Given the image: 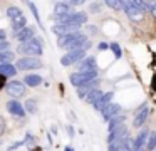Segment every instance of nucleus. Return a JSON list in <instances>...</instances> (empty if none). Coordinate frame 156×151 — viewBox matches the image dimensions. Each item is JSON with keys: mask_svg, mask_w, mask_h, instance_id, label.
Segmentation results:
<instances>
[{"mask_svg": "<svg viewBox=\"0 0 156 151\" xmlns=\"http://www.w3.org/2000/svg\"><path fill=\"white\" fill-rule=\"evenodd\" d=\"M129 138L128 134V128L122 124L121 128H118V129L111 131L108 136V151H119V148L122 146V143H124L126 139Z\"/></svg>", "mask_w": 156, "mask_h": 151, "instance_id": "f03ea898", "label": "nucleus"}, {"mask_svg": "<svg viewBox=\"0 0 156 151\" xmlns=\"http://www.w3.org/2000/svg\"><path fill=\"white\" fill-rule=\"evenodd\" d=\"M5 39H7V32L4 29H0V42H5Z\"/></svg>", "mask_w": 156, "mask_h": 151, "instance_id": "c9c22d12", "label": "nucleus"}, {"mask_svg": "<svg viewBox=\"0 0 156 151\" xmlns=\"http://www.w3.org/2000/svg\"><path fill=\"white\" fill-rule=\"evenodd\" d=\"M5 126H7V124H5V119L2 116H0V134H4V131H5Z\"/></svg>", "mask_w": 156, "mask_h": 151, "instance_id": "72a5a7b5", "label": "nucleus"}, {"mask_svg": "<svg viewBox=\"0 0 156 151\" xmlns=\"http://www.w3.org/2000/svg\"><path fill=\"white\" fill-rule=\"evenodd\" d=\"M106 5L111 7V9H114V10H122V2L121 0H108Z\"/></svg>", "mask_w": 156, "mask_h": 151, "instance_id": "7c9ffc66", "label": "nucleus"}, {"mask_svg": "<svg viewBox=\"0 0 156 151\" xmlns=\"http://www.w3.org/2000/svg\"><path fill=\"white\" fill-rule=\"evenodd\" d=\"M54 12H55L54 15H66V13H71L72 10H71L67 2H57L54 7Z\"/></svg>", "mask_w": 156, "mask_h": 151, "instance_id": "4be33fe9", "label": "nucleus"}, {"mask_svg": "<svg viewBox=\"0 0 156 151\" xmlns=\"http://www.w3.org/2000/svg\"><path fill=\"white\" fill-rule=\"evenodd\" d=\"M94 79H98V70H96V72H74L69 77L71 84L76 87H81V86H84V84L91 82V81H94Z\"/></svg>", "mask_w": 156, "mask_h": 151, "instance_id": "39448f33", "label": "nucleus"}, {"mask_svg": "<svg viewBox=\"0 0 156 151\" xmlns=\"http://www.w3.org/2000/svg\"><path fill=\"white\" fill-rule=\"evenodd\" d=\"M101 7H102V3H101V2H94V3H91V12H92V13H98L99 10H101Z\"/></svg>", "mask_w": 156, "mask_h": 151, "instance_id": "473e14b6", "label": "nucleus"}, {"mask_svg": "<svg viewBox=\"0 0 156 151\" xmlns=\"http://www.w3.org/2000/svg\"><path fill=\"white\" fill-rule=\"evenodd\" d=\"M119 111H121V106L116 104V102H111V104H108V106L101 111V114H102V117H104V121H109L111 117L118 116Z\"/></svg>", "mask_w": 156, "mask_h": 151, "instance_id": "2eb2a0df", "label": "nucleus"}, {"mask_svg": "<svg viewBox=\"0 0 156 151\" xmlns=\"http://www.w3.org/2000/svg\"><path fill=\"white\" fill-rule=\"evenodd\" d=\"M57 45L71 50H87L91 47V40L87 39V35L82 32H74V34H67V35H59L57 39Z\"/></svg>", "mask_w": 156, "mask_h": 151, "instance_id": "f257e3e1", "label": "nucleus"}, {"mask_svg": "<svg viewBox=\"0 0 156 151\" xmlns=\"http://www.w3.org/2000/svg\"><path fill=\"white\" fill-rule=\"evenodd\" d=\"M134 151H146L144 148H139V149H134Z\"/></svg>", "mask_w": 156, "mask_h": 151, "instance_id": "79ce46f5", "label": "nucleus"}, {"mask_svg": "<svg viewBox=\"0 0 156 151\" xmlns=\"http://www.w3.org/2000/svg\"><path fill=\"white\" fill-rule=\"evenodd\" d=\"M34 37H35V27L34 25H27V27H24L22 30H19V32L15 34V39H17L20 44L27 42V40L34 39Z\"/></svg>", "mask_w": 156, "mask_h": 151, "instance_id": "f8f14e48", "label": "nucleus"}, {"mask_svg": "<svg viewBox=\"0 0 156 151\" xmlns=\"http://www.w3.org/2000/svg\"><path fill=\"white\" fill-rule=\"evenodd\" d=\"M108 44H106V42H101V44H99V50H106V49H108Z\"/></svg>", "mask_w": 156, "mask_h": 151, "instance_id": "58836bf2", "label": "nucleus"}, {"mask_svg": "<svg viewBox=\"0 0 156 151\" xmlns=\"http://www.w3.org/2000/svg\"><path fill=\"white\" fill-rule=\"evenodd\" d=\"M5 81H7V77L0 76V89H2V87H5Z\"/></svg>", "mask_w": 156, "mask_h": 151, "instance_id": "4c0bfd02", "label": "nucleus"}, {"mask_svg": "<svg viewBox=\"0 0 156 151\" xmlns=\"http://www.w3.org/2000/svg\"><path fill=\"white\" fill-rule=\"evenodd\" d=\"M119 151H134V139L128 138V139L122 143V146L119 148Z\"/></svg>", "mask_w": 156, "mask_h": 151, "instance_id": "c85d7f7f", "label": "nucleus"}, {"mask_svg": "<svg viewBox=\"0 0 156 151\" xmlns=\"http://www.w3.org/2000/svg\"><path fill=\"white\" fill-rule=\"evenodd\" d=\"M101 96H102V91L101 89H94V91H91L84 99H86V102H87V104H92V106H94V104L99 101V97H101Z\"/></svg>", "mask_w": 156, "mask_h": 151, "instance_id": "5701e85b", "label": "nucleus"}, {"mask_svg": "<svg viewBox=\"0 0 156 151\" xmlns=\"http://www.w3.org/2000/svg\"><path fill=\"white\" fill-rule=\"evenodd\" d=\"M24 27H27V19H25V17H20V19H17V20L12 22V29L15 30V34H17L19 30H22Z\"/></svg>", "mask_w": 156, "mask_h": 151, "instance_id": "a878e982", "label": "nucleus"}, {"mask_svg": "<svg viewBox=\"0 0 156 151\" xmlns=\"http://www.w3.org/2000/svg\"><path fill=\"white\" fill-rule=\"evenodd\" d=\"M7 111L12 114V116H15V117H24L25 116V109H24V104H20L19 101H9L7 104Z\"/></svg>", "mask_w": 156, "mask_h": 151, "instance_id": "4468645a", "label": "nucleus"}, {"mask_svg": "<svg viewBox=\"0 0 156 151\" xmlns=\"http://www.w3.org/2000/svg\"><path fill=\"white\" fill-rule=\"evenodd\" d=\"M122 10H124V12H126V15H128L131 20H134V22H138V20H141L143 17H144V12H143V10L138 7L136 0L122 2Z\"/></svg>", "mask_w": 156, "mask_h": 151, "instance_id": "423d86ee", "label": "nucleus"}, {"mask_svg": "<svg viewBox=\"0 0 156 151\" xmlns=\"http://www.w3.org/2000/svg\"><path fill=\"white\" fill-rule=\"evenodd\" d=\"M9 45H10V44H9L7 40H5V42H0V52H4V50H9Z\"/></svg>", "mask_w": 156, "mask_h": 151, "instance_id": "f704fd0d", "label": "nucleus"}, {"mask_svg": "<svg viewBox=\"0 0 156 151\" xmlns=\"http://www.w3.org/2000/svg\"><path fill=\"white\" fill-rule=\"evenodd\" d=\"M156 148V131H149L148 141H146V149L153 151Z\"/></svg>", "mask_w": 156, "mask_h": 151, "instance_id": "bb28decb", "label": "nucleus"}, {"mask_svg": "<svg viewBox=\"0 0 156 151\" xmlns=\"http://www.w3.org/2000/svg\"><path fill=\"white\" fill-rule=\"evenodd\" d=\"M94 89H99V79H94V81H91V82L84 84V86L77 87V96L81 97V99H84V97Z\"/></svg>", "mask_w": 156, "mask_h": 151, "instance_id": "dca6fc26", "label": "nucleus"}, {"mask_svg": "<svg viewBox=\"0 0 156 151\" xmlns=\"http://www.w3.org/2000/svg\"><path fill=\"white\" fill-rule=\"evenodd\" d=\"M151 13H153V17H154V19H156V9H154V10H153V12H151Z\"/></svg>", "mask_w": 156, "mask_h": 151, "instance_id": "a19ab883", "label": "nucleus"}, {"mask_svg": "<svg viewBox=\"0 0 156 151\" xmlns=\"http://www.w3.org/2000/svg\"><path fill=\"white\" fill-rule=\"evenodd\" d=\"M112 97H114V92H112V91H108V92H102V96L99 97V101L94 104V109L101 113V111L104 109V107L108 106V104H111Z\"/></svg>", "mask_w": 156, "mask_h": 151, "instance_id": "f3484780", "label": "nucleus"}, {"mask_svg": "<svg viewBox=\"0 0 156 151\" xmlns=\"http://www.w3.org/2000/svg\"><path fill=\"white\" fill-rule=\"evenodd\" d=\"M79 29H81V27L74 25V23H57V25H54L52 30H54L57 35H67V34L79 32Z\"/></svg>", "mask_w": 156, "mask_h": 151, "instance_id": "ddd939ff", "label": "nucleus"}, {"mask_svg": "<svg viewBox=\"0 0 156 151\" xmlns=\"http://www.w3.org/2000/svg\"><path fill=\"white\" fill-rule=\"evenodd\" d=\"M67 134H69V138H74V128L72 126H67Z\"/></svg>", "mask_w": 156, "mask_h": 151, "instance_id": "e433bc0d", "label": "nucleus"}, {"mask_svg": "<svg viewBox=\"0 0 156 151\" xmlns=\"http://www.w3.org/2000/svg\"><path fill=\"white\" fill-rule=\"evenodd\" d=\"M14 52H10V50H4V52H0V66L2 64H10L12 60H14Z\"/></svg>", "mask_w": 156, "mask_h": 151, "instance_id": "393cba45", "label": "nucleus"}, {"mask_svg": "<svg viewBox=\"0 0 156 151\" xmlns=\"http://www.w3.org/2000/svg\"><path fill=\"white\" fill-rule=\"evenodd\" d=\"M15 74H17V69H15L14 64H2V66H0V76L14 77Z\"/></svg>", "mask_w": 156, "mask_h": 151, "instance_id": "aec40b11", "label": "nucleus"}, {"mask_svg": "<svg viewBox=\"0 0 156 151\" xmlns=\"http://www.w3.org/2000/svg\"><path fill=\"white\" fill-rule=\"evenodd\" d=\"M124 119L126 117L124 116H114V117H111V119L108 121V128H109V133L111 131H114V129H118V128H121L122 124H124Z\"/></svg>", "mask_w": 156, "mask_h": 151, "instance_id": "6ab92c4d", "label": "nucleus"}, {"mask_svg": "<svg viewBox=\"0 0 156 151\" xmlns=\"http://www.w3.org/2000/svg\"><path fill=\"white\" fill-rule=\"evenodd\" d=\"M54 19L57 20V23H74V25H84L87 22V15L82 12H71L66 15H54Z\"/></svg>", "mask_w": 156, "mask_h": 151, "instance_id": "20e7f679", "label": "nucleus"}, {"mask_svg": "<svg viewBox=\"0 0 156 151\" xmlns=\"http://www.w3.org/2000/svg\"><path fill=\"white\" fill-rule=\"evenodd\" d=\"M27 5H29V9L32 10V13H34V17H35V20H37V23L41 25V17H39V12H37V7H35V3L34 2H27Z\"/></svg>", "mask_w": 156, "mask_h": 151, "instance_id": "2f4dec72", "label": "nucleus"}, {"mask_svg": "<svg viewBox=\"0 0 156 151\" xmlns=\"http://www.w3.org/2000/svg\"><path fill=\"white\" fill-rule=\"evenodd\" d=\"M148 114H149V106L146 102H143L141 106L138 107L134 117H133V126H134V128H141L143 124L146 123V119H148Z\"/></svg>", "mask_w": 156, "mask_h": 151, "instance_id": "1a4fd4ad", "label": "nucleus"}, {"mask_svg": "<svg viewBox=\"0 0 156 151\" xmlns=\"http://www.w3.org/2000/svg\"><path fill=\"white\" fill-rule=\"evenodd\" d=\"M42 60L39 57H20L15 62V69L19 70H30V69H41Z\"/></svg>", "mask_w": 156, "mask_h": 151, "instance_id": "0eeeda50", "label": "nucleus"}, {"mask_svg": "<svg viewBox=\"0 0 156 151\" xmlns=\"http://www.w3.org/2000/svg\"><path fill=\"white\" fill-rule=\"evenodd\" d=\"M7 92L14 97H20L25 94V84L20 81H10L7 84Z\"/></svg>", "mask_w": 156, "mask_h": 151, "instance_id": "9b49d317", "label": "nucleus"}, {"mask_svg": "<svg viewBox=\"0 0 156 151\" xmlns=\"http://www.w3.org/2000/svg\"><path fill=\"white\" fill-rule=\"evenodd\" d=\"M109 49L114 52V57H116V59H119V57L122 56V50H121V47H119V44H116V42L109 44Z\"/></svg>", "mask_w": 156, "mask_h": 151, "instance_id": "c756f323", "label": "nucleus"}, {"mask_svg": "<svg viewBox=\"0 0 156 151\" xmlns=\"http://www.w3.org/2000/svg\"><path fill=\"white\" fill-rule=\"evenodd\" d=\"M86 57V50H71V52H67L66 56H62V59H61V64L64 67H69V66H72V64H77V62H81L82 59Z\"/></svg>", "mask_w": 156, "mask_h": 151, "instance_id": "6e6552de", "label": "nucleus"}, {"mask_svg": "<svg viewBox=\"0 0 156 151\" xmlns=\"http://www.w3.org/2000/svg\"><path fill=\"white\" fill-rule=\"evenodd\" d=\"M7 17L10 19V22H14V20L24 17V13H22V10L19 9V7H9L7 9Z\"/></svg>", "mask_w": 156, "mask_h": 151, "instance_id": "b1692460", "label": "nucleus"}, {"mask_svg": "<svg viewBox=\"0 0 156 151\" xmlns=\"http://www.w3.org/2000/svg\"><path fill=\"white\" fill-rule=\"evenodd\" d=\"M19 52L25 54L27 57H39L44 54V47H42V39L35 35L34 39L27 40V42L19 45Z\"/></svg>", "mask_w": 156, "mask_h": 151, "instance_id": "7ed1b4c3", "label": "nucleus"}, {"mask_svg": "<svg viewBox=\"0 0 156 151\" xmlns=\"http://www.w3.org/2000/svg\"><path fill=\"white\" fill-rule=\"evenodd\" d=\"M148 136H149V129H141L139 134L134 138V149H139V148H144L146 149V141H148Z\"/></svg>", "mask_w": 156, "mask_h": 151, "instance_id": "a211bd4d", "label": "nucleus"}, {"mask_svg": "<svg viewBox=\"0 0 156 151\" xmlns=\"http://www.w3.org/2000/svg\"><path fill=\"white\" fill-rule=\"evenodd\" d=\"M24 109L27 111V113H37V101L35 99H27V102L24 104Z\"/></svg>", "mask_w": 156, "mask_h": 151, "instance_id": "cd10ccee", "label": "nucleus"}, {"mask_svg": "<svg viewBox=\"0 0 156 151\" xmlns=\"http://www.w3.org/2000/svg\"><path fill=\"white\" fill-rule=\"evenodd\" d=\"M77 72H96L98 70V64H96V57L86 56L81 62H77Z\"/></svg>", "mask_w": 156, "mask_h": 151, "instance_id": "9d476101", "label": "nucleus"}, {"mask_svg": "<svg viewBox=\"0 0 156 151\" xmlns=\"http://www.w3.org/2000/svg\"><path fill=\"white\" fill-rule=\"evenodd\" d=\"M24 84H27L30 87H37L42 84V77L37 76V74H29V76L24 77Z\"/></svg>", "mask_w": 156, "mask_h": 151, "instance_id": "412c9836", "label": "nucleus"}, {"mask_svg": "<svg viewBox=\"0 0 156 151\" xmlns=\"http://www.w3.org/2000/svg\"><path fill=\"white\" fill-rule=\"evenodd\" d=\"M64 151H74V149H72L71 146H66V149H64Z\"/></svg>", "mask_w": 156, "mask_h": 151, "instance_id": "ea45409f", "label": "nucleus"}]
</instances>
